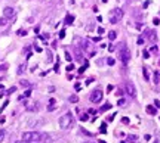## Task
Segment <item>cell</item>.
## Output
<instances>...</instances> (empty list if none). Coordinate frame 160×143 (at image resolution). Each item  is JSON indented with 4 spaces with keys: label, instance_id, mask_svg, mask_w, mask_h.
I'll list each match as a JSON object with an SVG mask.
<instances>
[{
    "label": "cell",
    "instance_id": "25",
    "mask_svg": "<svg viewBox=\"0 0 160 143\" xmlns=\"http://www.w3.org/2000/svg\"><path fill=\"white\" fill-rule=\"evenodd\" d=\"M82 133H83V134H86V136H92V133H89V131H86L85 128H82Z\"/></svg>",
    "mask_w": 160,
    "mask_h": 143
},
{
    "label": "cell",
    "instance_id": "19",
    "mask_svg": "<svg viewBox=\"0 0 160 143\" xmlns=\"http://www.w3.org/2000/svg\"><path fill=\"white\" fill-rule=\"evenodd\" d=\"M86 66H88V62L85 64V66H82V68H79V74H83V72H85V69H86Z\"/></svg>",
    "mask_w": 160,
    "mask_h": 143
},
{
    "label": "cell",
    "instance_id": "30",
    "mask_svg": "<svg viewBox=\"0 0 160 143\" xmlns=\"http://www.w3.org/2000/svg\"><path fill=\"white\" fill-rule=\"evenodd\" d=\"M15 90H16V89H15V87H10V89H9V90H7V95H10V93H13V92H15Z\"/></svg>",
    "mask_w": 160,
    "mask_h": 143
},
{
    "label": "cell",
    "instance_id": "10",
    "mask_svg": "<svg viewBox=\"0 0 160 143\" xmlns=\"http://www.w3.org/2000/svg\"><path fill=\"white\" fill-rule=\"evenodd\" d=\"M73 21H74V16H73V15H67V18H65V24H67V25H71V24H73Z\"/></svg>",
    "mask_w": 160,
    "mask_h": 143
},
{
    "label": "cell",
    "instance_id": "24",
    "mask_svg": "<svg viewBox=\"0 0 160 143\" xmlns=\"http://www.w3.org/2000/svg\"><path fill=\"white\" fill-rule=\"evenodd\" d=\"M88 117H89L88 114H83V115L80 117V120H82V121H88Z\"/></svg>",
    "mask_w": 160,
    "mask_h": 143
},
{
    "label": "cell",
    "instance_id": "40",
    "mask_svg": "<svg viewBox=\"0 0 160 143\" xmlns=\"http://www.w3.org/2000/svg\"><path fill=\"white\" fill-rule=\"evenodd\" d=\"M144 43V38H138V44H142Z\"/></svg>",
    "mask_w": 160,
    "mask_h": 143
},
{
    "label": "cell",
    "instance_id": "20",
    "mask_svg": "<svg viewBox=\"0 0 160 143\" xmlns=\"http://www.w3.org/2000/svg\"><path fill=\"white\" fill-rule=\"evenodd\" d=\"M65 59H67L68 62H71V59H73V58H71V55H70L68 52H65Z\"/></svg>",
    "mask_w": 160,
    "mask_h": 143
},
{
    "label": "cell",
    "instance_id": "8",
    "mask_svg": "<svg viewBox=\"0 0 160 143\" xmlns=\"http://www.w3.org/2000/svg\"><path fill=\"white\" fill-rule=\"evenodd\" d=\"M145 34H147V38H148L150 41H156V40H157V34H156L154 30H150V31H147Z\"/></svg>",
    "mask_w": 160,
    "mask_h": 143
},
{
    "label": "cell",
    "instance_id": "22",
    "mask_svg": "<svg viewBox=\"0 0 160 143\" xmlns=\"http://www.w3.org/2000/svg\"><path fill=\"white\" fill-rule=\"evenodd\" d=\"M114 62H116V61H114V59H113V58H110V59H108V61H107V64H108V65H110V66H113V65H114Z\"/></svg>",
    "mask_w": 160,
    "mask_h": 143
},
{
    "label": "cell",
    "instance_id": "33",
    "mask_svg": "<svg viewBox=\"0 0 160 143\" xmlns=\"http://www.w3.org/2000/svg\"><path fill=\"white\" fill-rule=\"evenodd\" d=\"M153 22H154V25H159V24H160V19H159V18H154V21H153Z\"/></svg>",
    "mask_w": 160,
    "mask_h": 143
},
{
    "label": "cell",
    "instance_id": "34",
    "mask_svg": "<svg viewBox=\"0 0 160 143\" xmlns=\"http://www.w3.org/2000/svg\"><path fill=\"white\" fill-rule=\"evenodd\" d=\"M64 35H65V31H64V30H62V31H61V32H59V38H64Z\"/></svg>",
    "mask_w": 160,
    "mask_h": 143
},
{
    "label": "cell",
    "instance_id": "5",
    "mask_svg": "<svg viewBox=\"0 0 160 143\" xmlns=\"http://www.w3.org/2000/svg\"><path fill=\"white\" fill-rule=\"evenodd\" d=\"M101 100H102V92H101V90H95V92L91 93V102L98 103V102H101Z\"/></svg>",
    "mask_w": 160,
    "mask_h": 143
},
{
    "label": "cell",
    "instance_id": "17",
    "mask_svg": "<svg viewBox=\"0 0 160 143\" xmlns=\"http://www.w3.org/2000/svg\"><path fill=\"white\" fill-rule=\"evenodd\" d=\"M4 136H6V133H4V130H0V143L3 142V139H4Z\"/></svg>",
    "mask_w": 160,
    "mask_h": 143
},
{
    "label": "cell",
    "instance_id": "14",
    "mask_svg": "<svg viewBox=\"0 0 160 143\" xmlns=\"http://www.w3.org/2000/svg\"><path fill=\"white\" fill-rule=\"evenodd\" d=\"M110 108H111V105H110V103H105V105H104V106H102L99 111H101V112H105V111H108Z\"/></svg>",
    "mask_w": 160,
    "mask_h": 143
},
{
    "label": "cell",
    "instance_id": "13",
    "mask_svg": "<svg viewBox=\"0 0 160 143\" xmlns=\"http://www.w3.org/2000/svg\"><path fill=\"white\" fill-rule=\"evenodd\" d=\"M142 72H144V77H145V80H147V81H150V74H148L147 68H142Z\"/></svg>",
    "mask_w": 160,
    "mask_h": 143
},
{
    "label": "cell",
    "instance_id": "32",
    "mask_svg": "<svg viewBox=\"0 0 160 143\" xmlns=\"http://www.w3.org/2000/svg\"><path fill=\"white\" fill-rule=\"evenodd\" d=\"M156 83H160V74L156 72Z\"/></svg>",
    "mask_w": 160,
    "mask_h": 143
},
{
    "label": "cell",
    "instance_id": "41",
    "mask_svg": "<svg viewBox=\"0 0 160 143\" xmlns=\"http://www.w3.org/2000/svg\"><path fill=\"white\" fill-rule=\"evenodd\" d=\"M102 1H104V3H107V1H108V0H102Z\"/></svg>",
    "mask_w": 160,
    "mask_h": 143
},
{
    "label": "cell",
    "instance_id": "28",
    "mask_svg": "<svg viewBox=\"0 0 160 143\" xmlns=\"http://www.w3.org/2000/svg\"><path fill=\"white\" fill-rule=\"evenodd\" d=\"M114 47H116V46H113V44H110V46H108V52H114Z\"/></svg>",
    "mask_w": 160,
    "mask_h": 143
},
{
    "label": "cell",
    "instance_id": "6",
    "mask_svg": "<svg viewBox=\"0 0 160 143\" xmlns=\"http://www.w3.org/2000/svg\"><path fill=\"white\" fill-rule=\"evenodd\" d=\"M125 89H126V93H128L131 97H135V95H137V89H135V86H134L132 83H126Z\"/></svg>",
    "mask_w": 160,
    "mask_h": 143
},
{
    "label": "cell",
    "instance_id": "39",
    "mask_svg": "<svg viewBox=\"0 0 160 143\" xmlns=\"http://www.w3.org/2000/svg\"><path fill=\"white\" fill-rule=\"evenodd\" d=\"M122 121H123V123H125V124H129V118H123V120H122Z\"/></svg>",
    "mask_w": 160,
    "mask_h": 143
},
{
    "label": "cell",
    "instance_id": "38",
    "mask_svg": "<svg viewBox=\"0 0 160 143\" xmlns=\"http://www.w3.org/2000/svg\"><path fill=\"white\" fill-rule=\"evenodd\" d=\"M111 90H113V86H111V84H110V86H107V92H111Z\"/></svg>",
    "mask_w": 160,
    "mask_h": 143
},
{
    "label": "cell",
    "instance_id": "1",
    "mask_svg": "<svg viewBox=\"0 0 160 143\" xmlns=\"http://www.w3.org/2000/svg\"><path fill=\"white\" fill-rule=\"evenodd\" d=\"M42 139V134L37 131H25L22 134V140L25 143H33V142H39Z\"/></svg>",
    "mask_w": 160,
    "mask_h": 143
},
{
    "label": "cell",
    "instance_id": "37",
    "mask_svg": "<svg viewBox=\"0 0 160 143\" xmlns=\"http://www.w3.org/2000/svg\"><path fill=\"white\" fill-rule=\"evenodd\" d=\"M73 69H74V66H73V65H68V66H67V71H73Z\"/></svg>",
    "mask_w": 160,
    "mask_h": 143
},
{
    "label": "cell",
    "instance_id": "21",
    "mask_svg": "<svg viewBox=\"0 0 160 143\" xmlns=\"http://www.w3.org/2000/svg\"><path fill=\"white\" fill-rule=\"evenodd\" d=\"M76 58H77V59H79V61H82V59H83V56H82V53H80V52H79V50H77V52H76Z\"/></svg>",
    "mask_w": 160,
    "mask_h": 143
},
{
    "label": "cell",
    "instance_id": "7",
    "mask_svg": "<svg viewBox=\"0 0 160 143\" xmlns=\"http://www.w3.org/2000/svg\"><path fill=\"white\" fill-rule=\"evenodd\" d=\"M3 16L7 18V19H9V18H13V16H15V10H13L12 7H4V9H3Z\"/></svg>",
    "mask_w": 160,
    "mask_h": 143
},
{
    "label": "cell",
    "instance_id": "23",
    "mask_svg": "<svg viewBox=\"0 0 160 143\" xmlns=\"http://www.w3.org/2000/svg\"><path fill=\"white\" fill-rule=\"evenodd\" d=\"M104 32H105V30H104L102 27H98V34H101V35H102Z\"/></svg>",
    "mask_w": 160,
    "mask_h": 143
},
{
    "label": "cell",
    "instance_id": "31",
    "mask_svg": "<svg viewBox=\"0 0 160 143\" xmlns=\"http://www.w3.org/2000/svg\"><path fill=\"white\" fill-rule=\"evenodd\" d=\"M117 105H119V106H123V105H125V99H120V100H119V103H117Z\"/></svg>",
    "mask_w": 160,
    "mask_h": 143
},
{
    "label": "cell",
    "instance_id": "2",
    "mask_svg": "<svg viewBox=\"0 0 160 143\" xmlns=\"http://www.w3.org/2000/svg\"><path fill=\"white\" fill-rule=\"evenodd\" d=\"M71 126H73V117H71L70 112H67V114H64V115L59 118V127L64 128V130H67V128H70Z\"/></svg>",
    "mask_w": 160,
    "mask_h": 143
},
{
    "label": "cell",
    "instance_id": "29",
    "mask_svg": "<svg viewBox=\"0 0 160 143\" xmlns=\"http://www.w3.org/2000/svg\"><path fill=\"white\" fill-rule=\"evenodd\" d=\"M22 72H24V65H21L19 69H18V74H22Z\"/></svg>",
    "mask_w": 160,
    "mask_h": 143
},
{
    "label": "cell",
    "instance_id": "4",
    "mask_svg": "<svg viewBox=\"0 0 160 143\" xmlns=\"http://www.w3.org/2000/svg\"><path fill=\"white\" fill-rule=\"evenodd\" d=\"M120 46L122 47H120V52H119V58H120V61L123 64H128L131 61V52H129V49L126 46H123V44H120Z\"/></svg>",
    "mask_w": 160,
    "mask_h": 143
},
{
    "label": "cell",
    "instance_id": "9",
    "mask_svg": "<svg viewBox=\"0 0 160 143\" xmlns=\"http://www.w3.org/2000/svg\"><path fill=\"white\" fill-rule=\"evenodd\" d=\"M147 112H148V114H151V115H156V114H157V108H154V106L148 105V106H147Z\"/></svg>",
    "mask_w": 160,
    "mask_h": 143
},
{
    "label": "cell",
    "instance_id": "36",
    "mask_svg": "<svg viewBox=\"0 0 160 143\" xmlns=\"http://www.w3.org/2000/svg\"><path fill=\"white\" fill-rule=\"evenodd\" d=\"M154 105H156V108H160V102H159V100H157V99L154 100Z\"/></svg>",
    "mask_w": 160,
    "mask_h": 143
},
{
    "label": "cell",
    "instance_id": "35",
    "mask_svg": "<svg viewBox=\"0 0 160 143\" xmlns=\"http://www.w3.org/2000/svg\"><path fill=\"white\" fill-rule=\"evenodd\" d=\"M30 95H31V90H27V92H25V93H24V96H25V97H28V96H30Z\"/></svg>",
    "mask_w": 160,
    "mask_h": 143
},
{
    "label": "cell",
    "instance_id": "27",
    "mask_svg": "<svg viewBox=\"0 0 160 143\" xmlns=\"http://www.w3.org/2000/svg\"><path fill=\"white\" fill-rule=\"evenodd\" d=\"M25 34H27V32H25L24 30H19V31H18V35H25Z\"/></svg>",
    "mask_w": 160,
    "mask_h": 143
},
{
    "label": "cell",
    "instance_id": "43",
    "mask_svg": "<svg viewBox=\"0 0 160 143\" xmlns=\"http://www.w3.org/2000/svg\"><path fill=\"white\" fill-rule=\"evenodd\" d=\"M122 143H125V142H122Z\"/></svg>",
    "mask_w": 160,
    "mask_h": 143
},
{
    "label": "cell",
    "instance_id": "18",
    "mask_svg": "<svg viewBox=\"0 0 160 143\" xmlns=\"http://www.w3.org/2000/svg\"><path fill=\"white\" fill-rule=\"evenodd\" d=\"M142 56H144V59H148V58H150V53H148V50H144V52H142Z\"/></svg>",
    "mask_w": 160,
    "mask_h": 143
},
{
    "label": "cell",
    "instance_id": "16",
    "mask_svg": "<svg viewBox=\"0 0 160 143\" xmlns=\"http://www.w3.org/2000/svg\"><path fill=\"white\" fill-rule=\"evenodd\" d=\"M6 24H7V18H4V16L0 18V25H6Z\"/></svg>",
    "mask_w": 160,
    "mask_h": 143
},
{
    "label": "cell",
    "instance_id": "3",
    "mask_svg": "<svg viewBox=\"0 0 160 143\" xmlns=\"http://www.w3.org/2000/svg\"><path fill=\"white\" fill-rule=\"evenodd\" d=\"M122 18H123V10L120 7H116L110 13V24H117Z\"/></svg>",
    "mask_w": 160,
    "mask_h": 143
},
{
    "label": "cell",
    "instance_id": "11",
    "mask_svg": "<svg viewBox=\"0 0 160 143\" xmlns=\"http://www.w3.org/2000/svg\"><path fill=\"white\" fill-rule=\"evenodd\" d=\"M116 37H117V32L116 31H110L108 32V38L110 40H116Z\"/></svg>",
    "mask_w": 160,
    "mask_h": 143
},
{
    "label": "cell",
    "instance_id": "12",
    "mask_svg": "<svg viewBox=\"0 0 160 143\" xmlns=\"http://www.w3.org/2000/svg\"><path fill=\"white\" fill-rule=\"evenodd\" d=\"M99 131H101V133H107V123H102V124H101Z\"/></svg>",
    "mask_w": 160,
    "mask_h": 143
},
{
    "label": "cell",
    "instance_id": "15",
    "mask_svg": "<svg viewBox=\"0 0 160 143\" xmlns=\"http://www.w3.org/2000/svg\"><path fill=\"white\" fill-rule=\"evenodd\" d=\"M70 102H73V103H76V102H79V97H77L76 95H73V96H70Z\"/></svg>",
    "mask_w": 160,
    "mask_h": 143
},
{
    "label": "cell",
    "instance_id": "26",
    "mask_svg": "<svg viewBox=\"0 0 160 143\" xmlns=\"http://www.w3.org/2000/svg\"><path fill=\"white\" fill-rule=\"evenodd\" d=\"M128 139H129L131 142H135V140H137V136H128Z\"/></svg>",
    "mask_w": 160,
    "mask_h": 143
},
{
    "label": "cell",
    "instance_id": "42",
    "mask_svg": "<svg viewBox=\"0 0 160 143\" xmlns=\"http://www.w3.org/2000/svg\"><path fill=\"white\" fill-rule=\"evenodd\" d=\"M16 143H25V142H24V140H22V142H16Z\"/></svg>",
    "mask_w": 160,
    "mask_h": 143
}]
</instances>
